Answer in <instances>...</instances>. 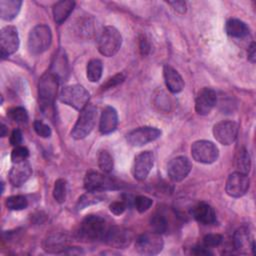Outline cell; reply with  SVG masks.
I'll use <instances>...</instances> for the list:
<instances>
[{
  "label": "cell",
  "instance_id": "cell-1",
  "mask_svg": "<svg viewBox=\"0 0 256 256\" xmlns=\"http://www.w3.org/2000/svg\"><path fill=\"white\" fill-rule=\"evenodd\" d=\"M58 77L53 72L45 73L39 80L38 96L39 105L43 113L52 112L54 100L58 89Z\"/></svg>",
  "mask_w": 256,
  "mask_h": 256
},
{
  "label": "cell",
  "instance_id": "cell-2",
  "mask_svg": "<svg viewBox=\"0 0 256 256\" xmlns=\"http://www.w3.org/2000/svg\"><path fill=\"white\" fill-rule=\"evenodd\" d=\"M108 227L109 226H107L106 221L102 217L89 215L82 221L79 229V235L86 241H103Z\"/></svg>",
  "mask_w": 256,
  "mask_h": 256
},
{
  "label": "cell",
  "instance_id": "cell-3",
  "mask_svg": "<svg viewBox=\"0 0 256 256\" xmlns=\"http://www.w3.org/2000/svg\"><path fill=\"white\" fill-rule=\"evenodd\" d=\"M97 119V109L92 104H87L78 116V119L71 131L74 139L80 140L85 138L94 128Z\"/></svg>",
  "mask_w": 256,
  "mask_h": 256
},
{
  "label": "cell",
  "instance_id": "cell-4",
  "mask_svg": "<svg viewBox=\"0 0 256 256\" xmlns=\"http://www.w3.org/2000/svg\"><path fill=\"white\" fill-rule=\"evenodd\" d=\"M52 33L47 25H36L28 36V49L31 54L38 55L45 52L51 45Z\"/></svg>",
  "mask_w": 256,
  "mask_h": 256
},
{
  "label": "cell",
  "instance_id": "cell-5",
  "mask_svg": "<svg viewBox=\"0 0 256 256\" xmlns=\"http://www.w3.org/2000/svg\"><path fill=\"white\" fill-rule=\"evenodd\" d=\"M122 44V36L120 32L113 26H106L101 31L98 38V50L106 56H114L120 49Z\"/></svg>",
  "mask_w": 256,
  "mask_h": 256
},
{
  "label": "cell",
  "instance_id": "cell-6",
  "mask_svg": "<svg viewBox=\"0 0 256 256\" xmlns=\"http://www.w3.org/2000/svg\"><path fill=\"white\" fill-rule=\"evenodd\" d=\"M89 96V92L82 85L73 84L62 88L59 99L64 104L81 111L88 104Z\"/></svg>",
  "mask_w": 256,
  "mask_h": 256
},
{
  "label": "cell",
  "instance_id": "cell-7",
  "mask_svg": "<svg viewBox=\"0 0 256 256\" xmlns=\"http://www.w3.org/2000/svg\"><path fill=\"white\" fill-rule=\"evenodd\" d=\"M121 185L117 180L98 172H89L84 179V188L87 192L100 193L118 189Z\"/></svg>",
  "mask_w": 256,
  "mask_h": 256
},
{
  "label": "cell",
  "instance_id": "cell-8",
  "mask_svg": "<svg viewBox=\"0 0 256 256\" xmlns=\"http://www.w3.org/2000/svg\"><path fill=\"white\" fill-rule=\"evenodd\" d=\"M163 239L161 234L156 232H147L140 235L135 242V248L142 255H156L163 249Z\"/></svg>",
  "mask_w": 256,
  "mask_h": 256
},
{
  "label": "cell",
  "instance_id": "cell-9",
  "mask_svg": "<svg viewBox=\"0 0 256 256\" xmlns=\"http://www.w3.org/2000/svg\"><path fill=\"white\" fill-rule=\"evenodd\" d=\"M191 155L197 162L211 164L217 160L219 151L213 142L208 140H198L191 146Z\"/></svg>",
  "mask_w": 256,
  "mask_h": 256
},
{
  "label": "cell",
  "instance_id": "cell-10",
  "mask_svg": "<svg viewBox=\"0 0 256 256\" xmlns=\"http://www.w3.org/2000/svg\"><path fill=\"white\" fill-rule=\"evenodd\" d=\"M161 136V130L156 127L144 126L130 131L126 135V140L131 146H143L155 141Z\"/></svg>",
  "mask_w": 256,
  "mask_h": 256
},
{
  "label": "cell",
  "instance_id": "cell-11",
  "mask_svg": "<svg viewBox=\"0 0 256 256\" xmlns=\"http://www.w3.org/2000/svg\"><path fill=\"white\" fill-rule=\"evenodd\" d=\"M238 124L231 120H223L213 127L214 138L222 145L232 144L238 135Z\"/></svg>",
  "mask_w": 256,
  "mask_h": 256
},
{
  "label": "cell",
  "instance_id": "cell-12",
  "mask_svg": "<svg viewBox=\"0 0 256 256\" xmlns=\"http://www.w3.org/2000/svg\"><path fill=\"white\" fill-rule=\"evenodd\" d=\"M19 48L18 31L14 26H5L0 32V53L2 58L15 53Z\"/></svg>",
  "mask_w": 256,
  "mask_h": 256
},
{
  "label": "cell",
  "instance_id": "cell-13",
  "mask_svg": "<svg viewBox=\"0 0 256 256\" xmlns=\"http://www.w3.org/2000/svg\"><path fill=\"white\" fill-rule=\"evenodd\" d=\"M249 185L250 181L247 174L237 171L229 175L225 189L229 196L238 198L246 194L249 189Z\"/></svg>",
  "mask_w": 256,
  "mask_h": 256
},
{
  "label": "cell",
  "instance_id": "cell-14",
  "mask_svg": "<svg viewBox=\"0 0 256 256\" xmlns=\"http://www.w3.org/2000/svg\"><path fill=\"white\" fill-rule=\"evenodd\" d=\"M192 164L185 156H178L170 160L167 166V173L169 178L174 182H180L185 179L190 173Z\"/></svg>",
  "mask_w": 256,
  "mask_h": 256
},
{
  "label": "cell",
  "instance_id": "cell-15",
  "mask_svg": "<svg viewBox=\"0 0 256 256\" xmlns=\"http://www.w3.org/2000/svg\"><path fill=\"white\" fill-rule=\"evenodd\" d=\"M132 240V234L127 229L118 226L108 227L103 241L114 248H125Z\"/></svg>",
  "mask_w": 256,
  "mask_h": 256
},
{
  "label": "cell",
  "instance_id": "cell-16",
  "mask_svg": "<svg viewBox=\"0 0 256 256\" xmlns=\"http://www.w3.org/2000/svg\"><path fill=\"white\" fill-rule=\"evenodd\" d=\"M154 164V156L150 151H144L138 154L133 163L132 173L135 179L142 181L149 175Z\"/></svg>",
  "mask_w": 256,
  "mask_h": 256
},
{
  "label": "cell",
  "instance_id": "cell-17",
  "mask_svg": "<svg viewBox=\"0 0 256 256\" xmlns=\"http://www.w3.org/2000/svg\"><path fill=\"white\" fill-rule=\"evenodd\" d=\"M216 103H217L216 92L211 88L204 87L196 97L195 110L199 115H207L215 107Z\"/></svg>",
  "mask_w": 256,
  "mask_h": 256
},
{
  "label": "cell",
  "instance_id": "cell-18",
  "mask_svg": "<svg viewBox=\"0 0 256 256\" xmlns=\"http://www.w3.org/2000/svg\"><path fill=\"white\" fill-rule=\"evenodd\" d=\"M32 174L30 163L25 160L19 163H14L9 172V181L13 186H21Z\"/></svg>",
  "mask_w": 256,
  "mask_h": 256
},
{
  "label": "cell",
  "instance_id": "cell-19",
  "mask_svg": "<svg viewBox=\"0 0 256 256\" xmlns=\"http://www.w3.org/2000/svg\"><path fill=\"white\" fill-rule=\"evenodd\" d=\"M118 125V114L114 107L107 106L103 109L99 121V130L102 134H110Z\"/></svg>",
  "mask_w": 256,
  "mask_h": 256
},
{
  "label": "cell",
  "instance_id": "cell-20",
  "mask_svg": "<svg viewBox=\"0 0 256 256\" xmlns=\"http://www.w3.org/2000/svg\"><path fill=\"white\" fill-rule=\"evenodd\" d=\"M191 214L195 220L204 225H211L216 222V213L207 203L200 202L191 209Z\"/></svg>",
  "mask_w": 256,
  "mask_h": 256
},
{
  "label": "cell",
  "instance_id": "cell-21",
  "mask_svg": "<svg viewBox=\"0 0 256 256\" xmlns=\"http://www.w3.org/2000/svg\"><path fill=\"white\" fill-rule=\"evenodd\" d=\"M164 81L168 90L172 93H179L184 88V81L181 75L173 67L165 65L163 69Z\"/></svg>",
  "mask_w": 256,
  "mask_h": 256
},
{
  "label": "cell",
  "instance_id": "cell-22",
  "mask_svg": "<svg viewBox=\"0 0 256 256\" xmlns=\"http://www.w3.org/2000/svg\"><path fill=\"white\" fill-rule=\"evenodd\" d=\"M75 6V2L71 0H61L58 1L53 6V17L54 21L57 24H62L71 14L73 8Z\"/></svg>",
  "mask_w": 256,
  "mask_h": 256
},
{
  "label": "cell",
  "instance_id": "cell-23",
  "mask_svg": "<svg viewBox=\"0 0 256 256\" xmlns=\"http://www.w3.org/2000/svg\"><path fill=\"white\" fill-rule=\"evenodd\" d=\"M226 33L234 38H244L249 34V28L245 22L231 18L226 22L225 25Z\"/></svg>",
  "mask_w": 256,
  "mask_h": 256
},
{
  "label": "cell",
  "instance_id": "cell-24",
  "mask_svg": "<svg viewBox=\"0 0 256 256\" xmlns=\"http://www.w3.org/2000/svg\"><path fill=\"white\" fill-rule=\"evenodd\" d=\"M22 1L19 0H1L0 1V15L3 20L14 19L21 8Z\"/></svg>",
  "mask_w": 256,
  "mask_h": 256
},
{
  "label": "cell",
  "instance_id": "cell-25",
  "mask_svg": "<svg viewBox=\"0 0 256 256\" xmlns=\"http://www.w3.org/2000/svg\"><path fill=\"white\" fill-rule=\"evenodd\" d=\"M250 233L246 226H242L238 228L233 235V244L235 249L238 251H242L249 246Z\"/></svg>",
  "mask_w": 256,
  "mask_h": 256
},
{
  "label": "cell",
  "instance_id": "cell-26",
  "mask_svg": "<svg viewBox=\"0 0 256 256\" xmlns=\"http://www.w3.org/2000/svg\"><path fill=\"white\" fill-rule=\"evenodd\" d=\"M103 65L99 59H91L86 67V75L90 82H97L102 76Z\"/></svg>",
  "mask_w": 256,
  "mask_h": 256
},
{
  "label": "cell",
  "instance_id": "cell-27",
  "mask_svg": "<svg viewBox=\"0 0 256 256\" xmlns=\"http://www.w3.org/2000/svg\"><path fill=\"white\" fill-rule=\"evenodd\" d=\"M44 249L50 253H60L62 251L64 252V250L68 249V247H66L65 238H63L60 235H55L49 237L46 240Z\"/></svg>",
  "mask_w": 256,
  "mask_h": 256
},
{
  "label": "cell",
  "instance_id": "cell-28",
  "mask_svg": "<svg viewBox=\"0 0 256 256\" xmlns=\"http://www.w3.org/2000/svg\"><path fill=\"white\" fill-rule=\"evenodd\" d=\"M236 166L238 168V172L248 174L251 167V160L249 153L246 149L242 148L239 150L236 157Z\"/></svg>",
  "mask_w": 256,
  "mask_h": 256
},
{
  "label": "cell",
  "instance_id": "cell-29",
  "mask_svg": "<svg viewBox=\"0 0 256 256\" xmlns=\"http://www.w3.org/2000/svg\"><path fill=\"white\" fill-rule=\"evenodd\" d=\"M5 204H6L8 209L18 211V210L25 209L27 207V205H28V201L22 195H14V196L8 197L6 199Z\"/></svg>",
  "mask_w": 256,
  "mask_h": 256
},
{
  "label": "cell",
  "instance_id": "cell-30",
  "mask_svg": "<svg viewBox=\"0 0 256 256\" xmlns=\"http://www.w3.org/2000/svg\"><path fill=\"white\" fill-rule=\"evenodd\" d=\"M98 166L104 173H110L113 169L114 162L112 156L107 151H101L98 155Z\"/></svg>",
  "mask_w": 256,
  "mask_h": 256
},
{
  "label": "cell",
  "instance_id": "cell-31",
  "mask_svg": "<svg viewBox=\"0 0 256 256\" xmlns=\"http://www.w3.org/2000/svg\"><path fill=\"white\" fill-rule=\"evenodd\" d=\"M67 184L64 179H58L55 181L53 188V197L58 203H63L66 199Z\"/></svg>",
  "mask_w": 256,
  "mask_h": 256
},
{
  "label": "cell",
  "instance_id": "cell-32",
  "mask_svg": "<svg viewBox=\"0 0 256 256\" xmlns=\"http://www.w3.org/2000/svg\"><path fill=\"white\" fill-rule=\"evenodd\" d=\"M150 225L154 232L162 234L167 231V220L162 214H155L150 220Z\"/></svg>",
  "mask_w": 256,
  "mask_h": 256
},
{
  "label": "cell",
  "instance_id": "cell-33",
  "mask_svg": "<svg viewBox=\"0 0 256 256\" xmlns=\"http://www.w3.org/2000/svg\"><path fill=\"white\" fill-rule=\"evenodd\" d=\"M8 117L16 123H26L28 121V113L23 107H14L7 113Z\"/></svg>",
  "mask_w": 256,
  "mask_h": 256
},
{
  "label": "cell",
  "instance_id": "cell-34",
  "mask_svg": "<svg viewBox=\"0 0 256 256\" xmlns=\"http://www.w3.org/2000/svg\"><path fill=\"white\" fill-rule=\"evenodd\" d=\"M101 199H102V197L99 196L98 193L87 192V194H85L79 198V201L77 203V209L81 210L84 207H86L87 205H91V204L101 201Z\"/></svg>",
  "mask_w": 256,
  "mask_h": 256
},
{
  "label": "cell",
  "instance_id": "cell-35",
  "mask_svg": "<svg viewBox=\"0 0 256 256\" xmlns=\"http://www.w3.org/2000/svg\"><path fill=\"white\" fill-rule=\"evenodd\" d=\"M153 204V201L151 198L143 195H139L134 199V205L138 212L143 213L147 211Z\"/></svg>",
  "mask_w": 256,
  "mask_h": 256
},
{
  "label": "cell",
  "instance_id": "cell-36",
  "mask_svg": "<svg viewBox=\"0 0 256 256\" xmlns=\"http://www.w3.org/2000/svg\"><path fill=\"white\" fill-rule=\"evenodd\" d=\"M29 156V151L26 147L24 146H16L12 153H11V160L14 163H19V162H22V161H25L27 160Z\"/></svg>",
  "mask_w": 256,
  "mask_h": 256
},
{
  "label": "cell",
  "instance_id": "cell-37",
  "mask_svg": "<svg viewBox=\"0 0 256 256\" xmlns=\"http://www.w3.org/2000/svg\"><path fill=\"white\" fill-rule=\"evenodd\" d=\"M33 127H34V130L35 132L42 138H48L51 136V129L50 127L43 123L42 121L40 120H36L33 124Z\"/></svg>",
  "mask_w": 256,
  "mask_h": 256
},
{
  "label": "cell",
  "instance_id": "cell-38",
  "mask_svg": "<svg viewBox=\"0 0 256 256\" xmlns=\"http://www.w3.org/2000/svg\"><path fill=\"white\" fill-rule=\"evenodd\" d=\"M223 238L219 234H208L203 238V245L207 248L219 246L222 242Z\"/></svg>",
  "mask_w": 256,
  "mask_h": 256
},
{
  "label": "cell",
  "instance_id": "cell-39",
  "mask_svg": "<svg viewBox=\"0 0 256 256\" xmlns=\"http://www.w3.org/2000/svg\"><path fill=\"white\" fill-rule=\"evenodd\" d=\"M125 79V76L122 73L116 74L114 75L112 78L108 79V81L105 83V85H103V89H108V88H112L120 83H122Z\"/></svg>",
  "mask_w": 256,
  "mask_h": 256
},
{
  "label": "cell",
  "instance_id": "cell-40",
  "mask_svg": "<svg viewBox=\"0 0 256 256\" xmlns=\"http://www.w3.org/2000/svg\"><path fill=\"white\" fill-rule=\"evenodd\" d=\"M110 211L115 215H120L126 210V203L124 201H114L109 206Z\"/></svg>",
  "mask_w": 256,
  "mask_h": 256
},
{
  "label": "cell",
  "instance_id": "cell-41",
  "mask_svg": "<svg viewBox=\"0 0 256 256\" xmlns=\"http://www.w3.org/2000/svg\"><path fill=\"white\" fill-rule=\"evenodd\" d=\"M22 140H23L22 132L19 129L13 130V132L11 133V136H10V144L14 147L20 146V144L22 143Z\"/></svg>",
  "mask_w": 256,
  "mask_h": 256
},
{
  "label": "cell",
  "instance_id": "cell-42",
  "mask_svg": "<svg viewBox=\"0 0 256 256\" xmlns=\"http://www.w3.org/2000/svg\"><path fill=\"white\" fill-rule=\"evenodd\" d=\"M169 5H171L174 10H176L177 12L183 14L186 11V3L184 1H172V2H168Z\"/></svg>",
  "mask_w": 256,
  "mask_h": 256
},
{
  "label": "cell",
  "instance_id": "cell-43",
  "mask_svg": "<svg viewBox=\"0 0 256 256\" xmlns=\"http://www.w3.org/2000/svg\"><path fill=\"white\" fill-rule=\"evenodd\" d=\"M193 254L195 255H209V254H212L207 247H205L204 245L203 246H196L192 249L191 251Z\"/></svg>",
  "mask_w": 256,
  "mask_h": 256
},
{
  "label": "cell",
  "instance_id": "cell-44",
  "mask_svg": "<svg viewBox=\"0 0 256 256\" xmlns=\"http://www.w3.org/2000/svg\"><path fill=\"white\" fill-rule=\"evenodd\" d=\"M140 51L142 55H146L150 51V44L146 38H142L140 40Z\"/></svg>",
  "mask_w": 256,
  "mask_h": 256
},
{
  "label": "cell",
  "instance_id": "cell-45",
  "mask_svg": "<svg viewBox=\"0 0 256 256\" xmlns=\"http://www.w3.org/2000/svg\"><path fill=\"white\" fill-rule=\"evenodd\" d=\"M248 60L251 63H254L256 60V45L254 42L250 45V47L248 49Z\"/></svg>",
  "mask_w": 256,
  "mask_h": 256
},
{
  "label": "cell",
  "instance_id": "cell-46",
  "mask_svg": "<svg viewBox=\"0 0 256 256\" xmlns=\"http://www.w3.org/2000/svg\"><path fill=\"white\" fill-rule=\"evenodd\" d=\"M6 136V126L4 124L1 125V137Z\"/></svg>",
  "mask_w": 256,
  "mask_h": 256
}]
</instances>
